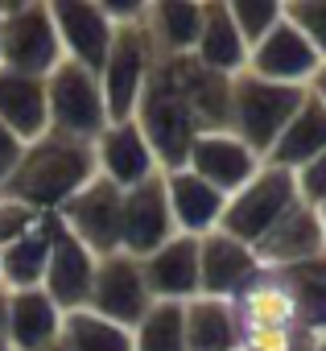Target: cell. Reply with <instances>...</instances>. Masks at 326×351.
I'll return each instance as SVG.
<instances>
[{
  "instance_id": "obj_1",
  "label": "cell",
  "mask_w": 326,
  "mask_h": 351,
  "mask_svg": "<svg viewBox=\"0 0 326 351\" xmlns=\"http://www.w3.org/2000/svg\"><path fill=\"white\" fill-rule=\"evenodd\" d=\"M132 120L161 169H186L203 132H231V79L211 75L195 58H157Z\"/></svg>"
},
{
  "instance_id": "obj_2",
  "label": "cell",
  "mask_w": 326,
  "mask_h": 351,
  "mask_svg": "<svg viewBox=\"0 0 326 351\" xmlns=\"http://www.w3.org/2000/svg\"><path fill=\"white\" fill-rule=\"evenodd\" d=\"M91 178H95V149L87 141L46 132V136L25 145L21 165L13 169L9 186L0 195L25 203L38 215H58Z\"/></svg>"
},
{
  "instance_id": "obj_3",
  "label": "cell",
  "mask_w": 326,
  "mask_h": 351,
  "mask_svg": "<svg viewBox=\"0 0 326 351\" xmlns=\"http://www.w3.org/2000/svg\"><path fill=\"white\" fill-rule=\"evenodd\" d=\"M66 62L54 13L42 0H17V5H0V66L50 79Z\"/></svg>"
},
{
  "instance_id": "obj_4",
  "label": "cell",
  "mask_w": 326,
  "mask_h": 351,
  "mask_svg": "<svg viewBox=\"0 0 326 351\" xmlns=\"http://www.w3.org/2000/svg\"><path fill=\"white\" fill-rule=\"evenodd\" d=\"M310 91L301 87H281L256 75H236L231 79V132L256 149L260 157H268V149L277 145V136L285 132V124L293 120V112L305 104Z\"/></svg>"
},
{
  "instance_id": "obj_5",
  "label": "cell",
  "mask_w": 326,
  "mask_h": 351,
  "mask_svg": "<svg viewBox=\"0 0 326 351\" xmlns=\"http://www.w3.org/2000/svg\"><path fill=\"white\" fill-rule=\"evenodd\" d=\"M297 182H293V173L289 169H273V165H260V173L227 199L223 207V228L227 236L244 240L248 248H256L293 207H297Z\"/></svg>"
},
{
  "instance_id": "obj_6",
  "label": "cell",
  "mask_w": 326,
  "mask_h": 351,
  "mask_svg": "<svg viewBox=\"0 0 326 351\" xmlns=\"http://www.w3.org/2000/svg\"><path fill=\"white\" fill-rule=\"evenodd\" d=\"M46 104H50V132H62L71 141L95 145L99 132L112 124L99 75H91V71H83L75 62H62L46 79Z\"/></svg>"
},
{
  "instance_id": "obj_7",
  "label": "cell",
  "mask_w": 326,
  "mask_h": 351,
  "mask_svg": "<svg viewBox=\"0 0 326 351\" xmlns=\"http://www.w3.org/2000/svg\"><path fill=\"white\" fill-rule=\"evenodd\" d=\"M153 66H157V50L145 34V21L140 25H120L116 38H112V50L99 66V87H103V104H108L112 124L132 120Z\"/></svg>"
},
{
  "instance_id": "obj_8",
  "label": "cell",
  "mask_w": 326,
  "mask_h": 351,
  "mask_svg": "<svg viewBox=\"0 0 326 351\" xmlns=\"http://www.w3.org/2000/svg\"><path fill=\"white\" fill-rule=\"evenodd\" d=\"M58 223L91 252V256H116L124 252V191L108 178H95L58 211Z\"/></svg>"
},
{
  "instance_id": "obj_9",
  "label": "cell",
  "mask_w": 326,
  "mask_h": 351,
  "mask_svg": "<svg viewBox=\"0 0 326 351\" xmlns=\"http://www.w3.org/2000/svg\"><path fill=\"white\" fill-rule=\"evenodd\" d=\"M87 310H95L99 318H112V322H120L128 330H136V322L153 310V293H149L140 261L128 256V252L103 256L99 269H95V285H91Z\"/></svg>"
},
{
  "instance_id": "obj_10",
  "label": "cell",
  "mask_w": 326,
  "mask_h": 351,
  "mask_svg": "<svg viewBox=\"0 0 326 351\" xmlns=\"http://www.w3.org/2000/svg\"><path fill=\"white\" fill-rule=\"evenodd\" d=\"M91 149H95V173L108 178L112 186H120V191H132V186L157 178V173H166V169L157 165V153L145 141V132H140L136 120L108 124Z\"/></svg>"
},
{
  "instance_id": "obj_11",
  "label": "cell",
  "mask_w": 326,
  "mask_h": 351,
  "mask_svg": "<svg viewBox=\"0 0 326 351\" xmlns=\"http://www.w3.org/2000/svg\"><path fill=\"white\" fill-rule=\"evenodd\" d=\"M318 71H322L318 50L305 42V34H301L289 17L248 54V75L268 79V83H281V87H301V91H310V83L318 79Z\"/></svg>"
},
{
  "instance_id": "obj_12",
  "label": "cell",
  "mask_w": 326,
  "mask_h": 351,
  "mask_svg": "<svg viewBox=\"0 0 326 351\" xmlns=\"http://www.w3.org/2000/svg\"><path fill=\"white\" fill-rule=\"evenodd\" d=\"M260 165H264V157L256 149H248L236 132H203L186 157V169L199 173L203 182H211L227 199L256 178Z\"/></svg>"
},
{
  "instance_id": "obj_13",
  "label": "cell",
  "mask_w": 326,
  "mask_h": 351,
  "mask_svg": "<svg viewBox=\"0 0 326 351\" xmlns=\"http://www.w3.org/2000/svg\"><path fill=\"white\" fill-rule=\"evenodd\" d=\"M54 13V29H58V42H62V54L66 62L99 75L108 50H112V38H116V25L103 17L99 0H58V5H50Z\"/></svg>"
},
{
  "instance_id": "obj_14",
  "label": "cell",
  "mask_w": 326,
  "mask_h": 351,
  "mask_svg": "<svg viewBox=\"0 0 326 351\" xmlns=\"http://www.w3.org/2000/svg\"><path fill=\"white\" fill-rule=\"evenodd\" d=\"M178 236L174 228V211L166 199V173L124 191V252L145 261L149 252H157L161 244H170Z\"/></svg>"
},
{
  "instance_id": "obj_15",
  "label": "cell",
  "mask_w": 326,
  "mask_h": 351,
  "mask_svg": "<svg viewBox=\"0 0 326 351\" xmlns=\"http://www.w3.org/2000/svg\"><path fill=\"white\" fill-rule=\"evenodd\" d=\"M95 269H99V256H91L62 223H54V244H50V265H46L42 289L50 293V302L62 314L87 310L91 285H95Z\"/></svg>"
},
{
  "instance_id": "obj_16",
  "label": "cell",
  "mask_w": 326,
  "mask_h": 351,
  "mask_svg": "<svg viewBox=\"0 0 326 351\" xmlns=\"http://www.w3.org/2000/svg\"><path fill=\"white\" fill-rule=\"evenodd\" d=\"M199 277H203V298L231 302L248 281L260 277V261L244 240L227 232H211L199 240Z\"/></svg>"
},
{
  "instance_id": "obj_17",
  "label": "cell",
  "mask_w": 326,
  "mask_h": 351,
  "mask_svg": "<svg viewBox=\"0 0 326 351\" xmlns=\"http://www.w3.org/2000/svg\"><path fill=\"white\" fill-rule=\"evenodd\" d=\"M145 281L153 302H195L203 298V277H199V240L195 236H174L170 244H161L140 261Z\"/></svg>"
},
{
  "instance_id": "obj_18",
  "label": "cell",
  "mask_w": 326,
  "mask_h": 351,
  "mask_svg": "<svg viewBox=\"0 0 326 351\" xmlns=\"http://www.w3.org/2000/svg\"><path fill=\"white\" fill-rule=\"evenodd\" d=\"M166 199H170L178 236L203 240V236H211V232L223 228L227 195H219L211 182H203L199 173H190V169H170L166 173Z\"/></svg>"
},
{
  "instance_id": "obj_19",
  "label": "cell",
  "mask_w": 326,
  "mask_h": 351,
  "mask_svg": "<svg viewBox=\"0 0 326 351\" xmlns=\"http://www.w3.org/2000/svg\"><path fill=\"white\" fill-rule=\"evenodd\" d=\"M252 252H256L260 269H289V265H301L310 256H322L326 252V236H322L318 211L305 207V203H297Z\"/></svg>"
},
{
  "instance_id": "obj_20",
  "label": "cell",
  "mask_w": 326,
  "mask_h": 351,
  "mask_svg": "<svg viewBox=\"0 0 326 351\" xmlns=\"http://www.w3.org/2000/svg\"><path fill=\"white\" fill-rule=\"evenodd\" d=\"M190 58L199 66H207L211 75H223V79H236L248 71V46H244L227 5L203 0V25H199V42H195Z\"/></svg>"
},
{
  "instance_id": "obj_21",
  "label": "cell",
  "mask_w": 326,
  "mask_h": 351,
  "mask_svg": "<svg viewBox=\"0 0 326 351\" xmlns=\"http://www.w3.org/2000/svg\"><path fill=\"white\" fill-rule=\"evenodd\" d=\"M0 124L13 128L25 145L50 132V104H46V79L17 75L0 66Z\"/></svg>"
},
{
  "instance_id": "obj_22",
  "label": "cell",
  "mask_w": 326,
  "mask_h": 351,
  "mask_svg": "<svg viewBox=\"0 0 326 351\" xmlns=\"http://www.w3.org/2000/svg\"><path fill=\"white\" fill-rule=\"evenodd\" d=\"M322 153H326V104H322L318 95H305V104L293 112V120L285 124V132H281L277 145L268 149L264 165L297 173L301 165H310V161L322 157Z\"/></svg>"
},
{
  "instance_id": "obj_23",
  "label": "cell",
  "mask_w": 326,
  "mask_h": 351,
  "mask_svg": "<svg viewBox=\"0 0 326 351\" xmlns=\"http://www.w3.org/2000/svg\"><path fill=\"white\" fill-rule=\"evenodd\" d=\"M54 223H58V215H42L21 240L0 248V285L9 293L42 289L46 265H50V244H54Z\"/></svg>"
},
{
  "instance_id": "obj_24",
  "label": "cell",
  "mask_w": 326,
  "mask_h": 351,
  "mask_svg": "<svg viewBox=\"0 0 326 351\" xmlns=\"http://www.w3.org/2000/svg\"><path fill=\"white\" fill-rule=\"evenodd\" d=\"M203 25L199 0H157L145 9V34L157 50V58H190Z\"/></svg>"
},
{
  "instance_id": "obj_25",
  "label": "cell",
  "mask_w": 326,
  "mask_h": 351,
  "mask_svg": "<svg viewBox=\"0 0 326 351\" xmlns=\"http://www.w3.org/2000/svg\"><path fill=\"white\" fill-rule=\"evenodd\" d=\"M62 335V310L50 302L46 289L9 293V347L13 351H42Z\"/></svg>"
},
{
  "instance_id": "obj_26",
  "label": "cell",
  "mask_w": 326,
  "mask_h": 351,
  "mask_svg": "<svg viewBox=\"0 0 326 351\" xmlns=\"http://www.w3.org/2000/svg\"><path fill=\"white\" fill-rule=\"evenodd\" d=\"M273 273L293 302L297 326L310 330L314 339H326V252L301 265H289V269H273Z\"/></svg>"
},
{
  "instance_id": "obj_27",
  "label": "cell",
  "mask_w": 326,
  "mask_h": 351,
  "mask_svg": "<svg viewBox=\"0 0 326 351\" xmlns=\"http://www.w3.org/2000/svg\"><path fill=\"white\" fill-rule=\"evenodd\" d=\"M186 351H240V322L231 302L219 298L186 302Z\"/></svg>"
},
{
  "instance_id": "obj_28",
  "label": "cell",
  "mask_w": 326,
  "mask_h": 351,
  "mask_svg": "<svg viewBox=\"0 0 326 351\" xmlns=\"http://www.w3.org/2000/svg\"><path fill=\"white\" fill-rule=\"evenodd\" d=\"M62 339L71 351H136L132 347V330L99 318L95 310H71L62 314Z\"/></svg>"
},
{
  "instance_id": "obj_29",
  "label": "cell",
  "mask_w": 326,
  "mask_h": 351,
  "mask_svg": "<svg viewBox=\"0 0 326 351\" xmlns=\"http://www.w3.org/2000/svg\"><path fill=\"white\" fill-rule=\"evenodd\" d=\"M136 351H186V306L153 302V310L132 330Z\"/></svg>"
},
{
  "instance_id": "obj_30",
  "label": "cell",
  "mask_w": 326,
  "mask_h": 351,
  "mask_svg": "<svg viewBox=\"0 0 326 351\" xmlns=\"http://www.w3.org/2000/svg\"><path fill=\"white\" fill-rule=\"evenodd\" d=\"M227 13L248 46V54L285 21V5H277V0H227Z\"/></svg>"
},
{
  "instance_id": "obj_31",
  "label": "cell",
  "mask_w": 326,
  "mask_h": 351,
  "mask_svg": "<svg viewBox=\"0 0 326 351\" xmlns=\"http://www.w3.org/2000/svg\"><path fill=\"white\" fill-rule=\"evenodd\" d=\"M318 339L310 330L293 326H268V330H240V351H314Z\"/></svg>"
},
{
  "instance_id": "obj_32",
  "label": "cell",
  "mask_w": 326,
  "mask_h": 351,
  "mask_svg": "<svg viewBox=\"0 0 326 351\" xmlns=\"http://www.w3.org/2000/svg\"><path fill=\"white\" fill-rule=\"evenodd\" d=\"M285 17L305 34V42L318 50V58L326 66V0H289Z\"/></svg>"
},
{
  "instance_id": "obj_33",
  "label": "cell",
  "mask_w": 326,
  "mask_h": 351,
  "mask_svg": "<svg viewBox=\"0 0 326 351\" xmlns=\"http://www.w3.org/2000/svg\"><path fill=\"white\" fill-rule=\"evenodd\" d=\"M38 219H42V215L29 211L25 203H17V199H9V195H0V248H9L13 240H21Z\"/></svg>"
},
{
  "instance_id": "obj_34",
  "label": "cell",
  "mask_w": 326,
  "mask_h": 351,
  "mask_svg": "<svg viewBox=\"0 0 326 351\" xmlns=\"http://www.w3.org/2000/svg\"><path fill=\"white\" fill-rule=\"evenodd\" d=\"M293 182H297V199L305 203V207H326V153L322 157H314L310 165H301L297 173H293Z\"/></svg>"
},
{
  "instance_id": "obj_35",
  "label": "cell",
  "mask_w": 326,
  "mask_h": 351,
  "mask_svg": "<svg viewBox=\"0 0 326 351\" xmlns=\"http://www.w3.org/2000/svg\"><path fill=\"white\" fill-rule=\"evenodd\" d=\"M21 153H25V141H21L13 128H5V124H0V191L9 186L13 169L21 165Z\"/></svg>"
},
{
  "instance_id": "obj_36",
  "label": "cell",
  "mask_w": 326,
  "mask_h": 351,
  "mask_svg": "<svg viewBox=\"0 0 326 351\" xmlns=\"http://www.w3.org/2000/svg\"><path fill=\"white\" fill-rule=\"evenodd\" d=\"M0 347H9V289L0 285Z\"/></svg>"
},
{
  "instance_id": "obj_37",
  "label": "cell",
  "mask_w": 326,
  "mask_h": 351,
  "mask_svg": "<svg viewBox=\"0 0 326 351\" xmlns=\"http://www.w3.org/2000/svg\"><path fill=\"white\" fill-rule=\"evenodd\" d=\"M310 95H318V99L326 104V66H322V71H318V79L310 83Z\"/></svg>"
},
{
  "instance_id": "obj_38",
  "label": "cell",
  "mask_w": 326,
  "mask_h": 351,
  "mask_svg": "<svg viewBox=\"0 0 326 351\" xmlns=\"http://www.w3.org/2000/svg\"><path fill=\"white\" fill-rule=\"evenodd\" d=\"M42 351H71V347H66V339H62V335H58V339H54V343H50V347H42Z\"/></svg>"
},
{
  "instance_id": "obj_39",
  "label": "cell",
  "mask_w": 326,
  "mask_h": 351,
  "mask_svg": "<svg viewBox=\"0 0 326 351\" xmlns=\"http://www.w3.org/2000/svg\"><path fill=\"white\" fill-rule=\"evenodd\" d=\"M318 219H322V236H326V207H318Z\"/></svg>"
},
{
  "instance_id": "obj_40",
  "label": "cell",
  "mask_w": 326,
  "mask_h": 351,
  "mask_svg": "<svg viewBox=\"0 0 326 351\" xmlns=\"http://www.w3.org/2000/svg\"><path fill=\"white\" fill-rule=\"evenodd\" d=\"M314 351H326V339H318V347H314Z\"/></svg>"
},
{
  "instance_id": "obj_41",
  "label": "cell",
  "mask_w": 326,
  "mask_h": 351,
  "mask_svg": "<svg viewBox=\"0 0 326 351\" xmlns=\"http://www.w3.org/2000/svg\"><path fill=\"white\" fill-rule=\"evenodd\" d=\"M0 351H13V347H0Z\"/></svg>"
}]
</instances>
